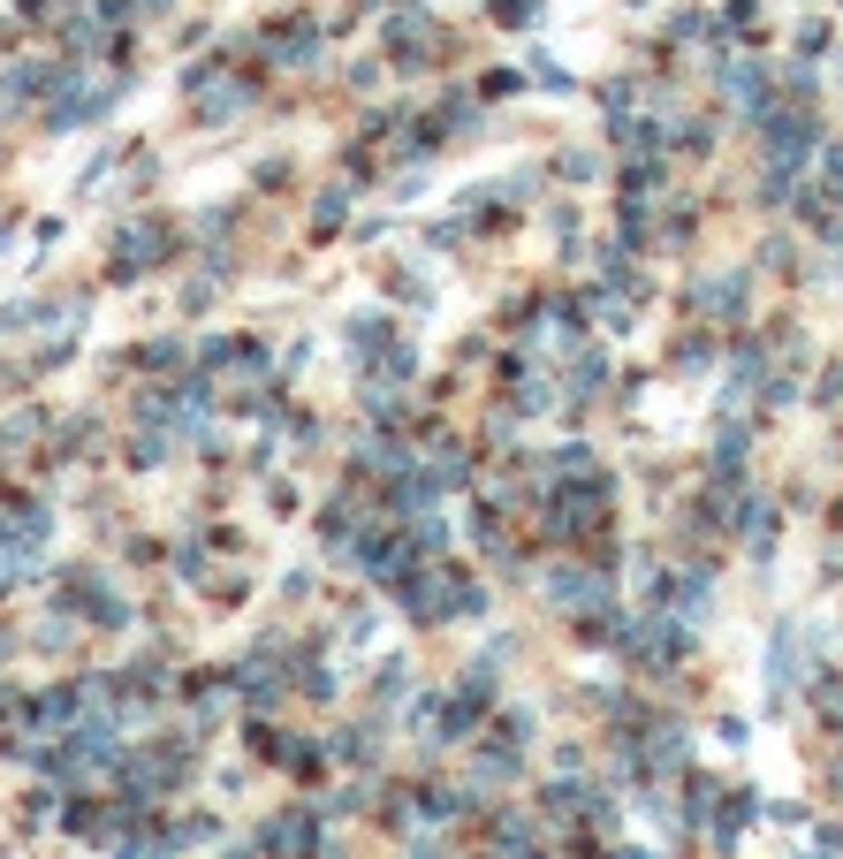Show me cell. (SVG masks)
<instances>
[{
  "label": "cell",
  "mask_w": 843,
  "mask_h": 859,
  "mask_svg": "<svg viewBox=\"0 0 843 859\" xmlns=\"http://www.w3.org/2000/svg\"><path fill=\"white\" fill-rule=\"evenodd\" d=\"M592 517H600V487H562L548 502V525L555 533H586Z\"/></svg>",
  "instance_id": "obj_1"
},
{
  "label": "cell",
  "mask_w": 843,
  "mask_h": 859,
  "mask_svg": "<svg viewBox=\"0 0 843 859\" xmlns=\"http://www.w3.org/2000/svg\"><path fill=\"white\" fill-rule=\"evenodd\" d=\"M805 153H813V123H805V115H783V123L767 129V160H775V168H783V160L798 168Z\"/></svg>",
  "instance_id": "obj_2"
},
{
  "label": "cell",
  "mask_w": 843,
  "mask_h": 859,
  "mask_svg": "<svg viewBox=\"0 0 843 859\" xmlns=\"http://www.w3.org/2000/svg\"><path fill=\"white\" fill-rule=\"evenodd\" d=\"M160 244H168V228H122V236H115V274L153 266V258H160Z\"/></svg>",
  "instance_id": "obj_3"
},
{
  "label": "cell",
  "mask_w": 843,
  "mask_h": 859,
  "mask_svg": "<svg viewBox=\"0 0 843 859\" xmlns=\"http://www.w3.org/2000/svg\"><path fill=\"white\" fill-rule=\"evenodd\" d=\"M548 594H555L562 608H600V602H608V586H600V578H578V570H555Z\"/></svg>",
  "instance_id": "obj_4"
},
{
  "label": "cell",
  "mask_w": 843,
  "mask_h": 859,
  "mask_svg": "<svg viewBox=\"0 0 843 859\" xmlns=\"http://www.w3.org/2000/svg\"><path fill=\"white\" fill-rule=\"evenodd\" d=\"M107 99H115V85H77L61 107H53V123H85V115H99V107H107Z\"/></svg>",
  "instance_id": "obj_5"
},
{
  "label": "cell",
  "mask_w": 843,
  "mask_h": 859,
  "mask_svg": "<svg viewBox=\"0 0 843 859\" xmlns=\"http://www.w3.org/2000/svg\"><path fill=\"white\" fill-rule=\"evenodd\" d=\"M722 91L753 115V107H759V69H753V61H729V69H722Z\"/></svg>",
  "instance_id": "obj_6"
},
{
  "label": "cell",
  "mask_w": 843,
  "mask_h": 859,
  "mask_svg": "<svg viewBox=\"0 0 843 859\" xmlns=\"http://www.w3.org/2000/svg\"><path fill=\"white\" fill-rule=\"evenodd\" d=\"M502 23H532V0H502Z\"/></svg>",
  "instance_id": "obj_7"
}]
</instances>
